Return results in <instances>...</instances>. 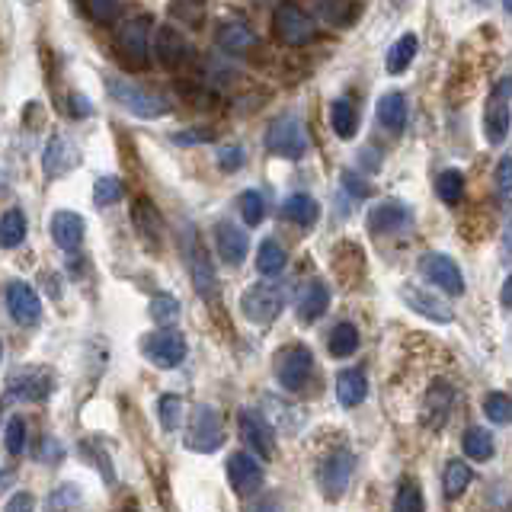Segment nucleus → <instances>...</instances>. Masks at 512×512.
<instances>
[{
	"instance_id": "obj_58",
	"label": "nucleus",
	"mask_w": 512,
	"mask_h": 512,
	"mask_svg": "<svg viewBox=\"0 0 512 512\" xmlns=\"http://www.w3.org/2000/svg\"><path fill=\"white\" fill-rule=\"evenodd\" d=\"M0 356H4V343H0Z\"/></svg>"
},
{
	"instance_id": "obj_24",
	"label": "nucleus",
	"mask_w": 512,
	"mask_h": 512,
	"mask_svg": "<svg viewBox=\"0 0 512 512\" xmlns=\"http://www.w3.org/2000/svg\"><path fill=\"white\" fill-rule=\"evenodd\" d=\"M368 398V382L359 368H346L337 375V400L343 407H359Z\"/></svg>"
},
{
	"instance_id": "obj_13",
	"label": "nucleus",
	"mask_w": 512,
	"mask_h": 512,
	"mask_svg": "<svg viewBox=\"0 0 512 512\" xmlns=\"http://www.w3.org/2000/svg\"><path fill=\"white\" fill-rule=\"evenodd\" d=\"M7 311H10V317H13L16 323H23V327L38 323V317H42V301H38V295L32 291L29 282H10Z\"/></svg>"
},
{
	"instance_id": "obj_30",
	"label": "nucleus",
	"mask_w": 512,
	"mask_h": 512,
	"mask_svg": "<svg viewBox=\"0 0 512 512\" xmlns=\"http://www.w3.org/2000/svg\"><path fill=\"white\" fill-rule=\"evenodd\" d=\"M26 214L20 208H10L7 214H0V250H13L26 240Z\"/></svg>"
},
{
	"instance_id": "obj_1",
	"label": "nucleus",
	"mask_w": 512,
	"mask_h": 512,
	"mask_svg": "<svg viewBox=\"0 0 512 512\" xmlns=\"http://www.w3.org/2000/svg\"><path fill=\"white\" fill-rule=\"evenodd\" d=\"M106 93L113 97V103H119L125 113L138 115V119H161L164 113H170V103L161 93H151L115 74H106Z\"/></svg>"
},
{
	"instance_id": "obj_20",
	"label": "nucleus",
	"mask_w": 512,
	"mask_h": 512,
	"mask_svg": "<svg viewBox=\"0 0 512 512\" xmlns=\"http://www.w3.org/2000/svg\"><path fill=\"white\" fill-rule=\"evenodd\" d=\"M509 125L512 113L506 106V97L503 93H493L487 103V113H483V135H487L490 145H503L506 135H509Z\"/></svg>"
},
{
	"instance_id": "obj_21",
	"label": "nucleus",
	"mask_w": 512,
	"mask_h": 512,
	"mask_svg": "<svg viewBox=\"0 0 512 512\" xmlns=\"http://www.w3.org/2000/svg\"><path fill=\"white\" fill-rule=\"evenodd\" d=\"M451 400H455V390H451L449 382L432 384L426 394V404H423V423H426L429 429L445 426V420H449V413H451Z\"/></svg>"
},
{
	"instance_id": "obj_28",
	"label": "nucleus",
	"mask_w": 512,
	"mask_h": 512,
	"mask_svg": "<svg viewBox=\"0 0 512 512\" xmlns=\"http://www.w3.org/2000/svg\"><path fill=\"white\" fill-rule=\"evenodd\" d=\"M404 301L413 307V311H420L423 317H429V321H439V323L451 321V307H445L442 301L432 298V295H426V291H420V289H404Z\"/></svg>"
},
{
	"instance_id": "obj_56",
	"label": "nucleus",
	"mask_w": 512,
	"mask_h": 512,
	"mask_svg": "<svg viewBox=\"0 0 512 512\" xmlns=\"http://www.w3.org/2000/svg\"><path fill=\"white\" fill-rule=\"evenodd\" d=\"M503 247H506V253H512V222L506 224V234H503Z\"/></svg>"
},
{
	"instance_id": "obj_32",
	"label": "nucleus",
	"mask_w": 512,
	"mask_h": 512,
	"mask_svg": "<svg viewBox=\"0 0 512 512\" xmlns=\"http://www.w3.org/2000/svg\"><path fill=\"white\" fill-rule=\"evenodd\" d=\"M356 349H359V330L352 327V323H337L333 333H330V356L349 359Z\"/></svg>"
},
{
	"instance_id": "obj_37",
	"label": "nucleus",
	"mask_w": 512,
	"mask_h": 512,
	"mask_svg": "<svg viewBox=\"0 0 512 512\" xmlns=\"http://www.w3.org/2000/svg\"><path fill=\"white\" fill-rule=\"evenodd\" d=\"M147 311H151V321L157 327H170V323L180 321V301L173 295H154Z\"/></svg>"
},
{
	"instance_id": "obj_52",
	"label": "nucleus",
	"mask_w": 512,
	"mask_h": 512,
	"mask_svg": "<svg viewBox=\"0 0 512 512\" xmlns=\"http://www.w3.org/2000/svg\"><path fill=\"white\" fill-rule=\"evenodd\" d=\"M68 113L74 115V119H87V115H90V100H87L84 93H74L68 100Z\"/></svg>"
},
{
	"instance_id": "obj_22",
	"label": "nucleus",
	"mask_w": 512,
	"mask_h": 512,
	"mask_svg": "<svg viewBox=\"0 0 512 512\" xmlns=\"http://www.w3.org/2000/svg\"><path fill=\"white\" fill-rule=\"evenodd\" d=\"M214 234H218V253H222V260L231 263V266H240L247 256V247H250L244 231H240L238 224L222 222L214 228Z\"/></svg>"
},
{
	"instance_id": "obj_19",
	"label": "nucleus",
	"mask_w": 512,
	"mask_h": 512,
	"mask_svg": "<svg viewBox=\"0 0 512 512\" xmlns=\"http://www.w3.org/2000/svg\"><path fill=\"white\" fill-rule=\"evenodd\" d=\"M154 52L161 55V62L167 64V68H183V64L189 62L192 48L183 32L173 29V26H164V29H157V46H154Z\"/></svg>"
},
{
	"instance_id": "obj_57",
	"label": "nucleus",
	"mask_w": 512,
	"mask_h": 512,
	"mask_svg": "<svg viewBox=\"0 0 512 512\" xmlns=\"http://www.w3.org/2000/svg\"><path fill=\"white\" fill-rule=\"evenodd\" d=\"M503 4H506V10H509V13H512V0H503Z\"/></svg>"
},
{
	"instance_id": "obj_5",
	"label": "nucleus",
	"mask_w": 512,
	"mask_h": 512,
	"mask_svg": "<svg viewBox=\"0 0 512 512\" xmlns=\"http://www.w3.org/2000/svg\"><path fill=\"white\" fill-rule=\"evenodd\" d=\"M151 16H135L129 23L119 26L115 32V42H119V52L125 55V62L131 68H147L151 64Z\"/></svg>"
},
{
	"instance_id": "obj_44",
	"label": "nucleus",
	"mask_w": 512,
	"mask_h": 512,
	"mask_svg": "<svg viewBox=\"0 0 512 512\" xmlns=\"http://www.w3.org/2000/svg\"><path fill=\"white\" fill-rule=\"evenodd\" d=\"M394 509L398 512H413V509H423V493H420V487L413 481H407V483H400V490H398V499H394Z\"/></svg>"
},
{
	"instance_id": "obj_54",
	"label": "nucleus",
	"mask_w": 512,
	"mask_h": 512,
	"mask_svg": "<svg viewBox=\"0 0 512 512\" xmlns=\"http://www.w3.org/2000/svg\"><path fill=\"white\" fill-rule=\"evenodd\" d=\"M32 506H36V499H32L29 493H16V497H10L7 509L16 512V509H32Z\"/></svg>"
},
{
	"instance_id": "obj_15",
	"label": "nucleus",
	"mask_w": 512,
	"mask_h": 512,
	"mask_svg": "<svg viewBox=\"0 0 512 512\" xmlns=\"http://www.w3.org/2000/svg\"><path fill=\"white\" fill-rule=\"evenodd\" d=\"M71 167H77V147L71 145L64 135L55 131V135L48 138L46 154H42V170H46L48 180H58V176H64Z\"/></svg>"
},
{
	"instance_id": "obj_34",
	"label": "nucleus",
	"mask_w": 512,
	"mask_h": 512,
	"mask_svg": "<svg viewBox=\"0 0 512 512\" xmlns=\"http://www.w3.org/2000/svg\"><path fill=\"white\" fill-rule=\"evenodd\" d=\"M461 449H465V455L471 461H487L490 455H493V439H490L487 429L474 426V429H467L465 439H461Z\"/></svg>"
},
{
	"instance_id": "obj_53",
	"label": "nucleus",
	"mask_w": 512,
	"mask_h": 512,
	"mask_svg": "<svg viewBox=\"0 0 512 512\" xmlns=\"http://www.w3.org/2000/svg\"><path fill=\"white\" fill-rule=\"evenodd\" d=\"M497 183H499V189H503V192H512V154L499 161V167H497Z\"/></svg>"
},
{
	"instance_id": "obj_43",
	"label": "nucleus",
	"mask_w": 512,
	"mask_h": 512,
	"mask_svg": "<svg viewBox=\"0 0 512 512\" xmlns=\"http://www.w3.org/2000/svg\"><path fill=\"white\" fill-rule=\"evenodd\" d=\"M467 483H471V467L465 461H449V467H445V493L449 497H461Z\"/></svg>"
},
{
	"instance_id": "obj_29",
	"label": "nucleus",
	"mask_w": 512,
	"mask_h": 512,
	"mask_svg": "<svg viewBox=\"0 0 512 512\" xmlns=\"http://www.w3.org/2000/svg\"><path fill=\"white\" fill-rule=\"evenodd\" d=\"M416 48H420V38L413 36V32L400 36L398 42L390 46L388 58H384V68H388V74H404V71L413 64V58H416Z\"/></svg>"
},
{
	"instance_id": "obj_2",
	"label": "nucleus",
	"mask_w": 512,
	"mask_h": 512,
	"mask_svg": "<svg viewBox=\"0 0 512 512\" xmlns=\"http://www.w3.org/2000/svg\"><path fill=\"white\" fill-rule=\"evenodd\" d=\"M266 147L275 157H285V161H301L311 147L307 141V129L298 115H279L266 131Z\"/></svg>"
},
{
	"instance_id": "obj_31",
	"label": "nucleus",
	"mask_w": 512,
	"mask_h": 512,
	"mask_svg": "<svg viewBox=\"0 0 512 512\" xmlns=\"http://www.w3.org/2000/svg\"><path fill=\"white\" fill-rule=\"evenodd\" d=\"M218 46L228 48V52H247L250 46H256V36L244 23H224L218 29Z\"/></svg>"
},
{
	"instance_id": "obj_3",
	"label": "nucleus",
	"mask_w": 512,
	"mask_h": 512,
	"mask_svg": "<svg viewBox=\"0 0 512 512\" xmlns=\"http://www.w3.org/2000/svg\"><path fill=\"white\" fill-rule=\"evenodd\" d=\"M285 307V285L282 282H256L240 295V311H244L247 321L260 323H273Z\"/></svg>"
},
{
	"instance_id": "obj_9",
	"label": "nucleus",
	"mask_w": 512,
	"mask_h": 512,
	"mask_svg": "<svg viewBox=\"0 0 512 512\" xmlns=\"http://www.w3.org/2000/svg\"><path fill=\"white\" fill-rule=\"evenodd\" d=\"M55 375L46 368H23L16 372L7 382V398L10 400H23V404H36V400H46L52 394Z\"/></svg>"
},
{
	"instance_id": "obj_36",
	"label": "nucleus",
	"mask_w": 512,
	"mask_h": 512,
	"mask_svg": "<svg viewBox=\"0 0 512 512\" xmlns=\"http://www.w3.org/2000/svg\"><path fill=\"white\" fill-rule=\"evenodd\" d=\"M436 192L445 206H458L461 196H465V173H458V170H445V173L439 176Z\"/></svg>"
},
{
	"instance_id": "obj_51",
	"label": "nucleus",
	"mask_w": 512,
	"mask_h": 512,
	"mask_svg": "<svg viewBox=\"0 0 512 512\" xmlns=\"http://www.w3.org/2000/svg\"><path fill=\"white\" fill-rule=\"evenodd\" d=\"M343 186H346V192H352V196H356V199H365L368 192H372V189L365 186V180H359V176L349 173V170L343 173Z\"/></svg>"
},
{
	"instance_id": "obj_23",
	"label": "nucleus",
	"mask_w": 512,
	"mask_h": 512,
	"mask_svg": "<svg viewBox=\"0 0 512 512\" xmlns=\"http://www.w3.org/2000/svg\"><path fill=\"white\" fill-rule=\"evenodd\" d=\"M131 218H135L138 234H141L145 240H151V247L161 244V238H164V222H161V212L154 208L151 199H138L135 208H131Z\"/></svg>"
},
{
	"instance_id": "obj_11",
	"label": "nucleus",
	"mask_w": 512,
	"mask_h": 512,
	"mask_svg": "<svg viewBox=\"0 0 512 512\" xmlns=\"http://www.w3.org/2000/svg\"><path fill=\"white\" fill-rule=\"evenodd\" d=\"M186 256H189V273H192V285H196V291H199V298L206 301H214V295H218V275H214L212 269V260H208L206 247L199 244V240L186 238Z\"/></svg>"
},
{
	"instance_id": "obj_39",
	"label": "nucleus",
	"mask_w": 512,
	"mask_h": 512,
	"mask_svg": "<svg viewBox=\"0 0 512 512\" xmlns=\"http://www.w3.org/2000/svg\"><path fill=\"white\" fill-rule=\"evenodd\" d=\"M317 13L333 26H346L352 23V16H356V4L349 0H317Z\"/></svg>"
},
{
	"instance_id": "obj_47",
	"label": "nucleus",
	"mask_w": 512,
	"mask_h": 512,
	"mask_svg": "<svg viewBox=\"0 0 512 512\" xmlns=\"http://www.w3.org/2000/svg\"><path fill=\"white\" fill-rule=\"evenodd\" d=\"M218 167H222L224 173H238V170L244 167V147L224 145L222 151H218Z\"/></svg>"
},
{
	"instance_id": "obj_25",
	"label": "nucleus",
	"mask_w": 512,
	"mask_h": 512,
	"mask_svg": "<svg viewBox=\"0 0 512 512\" xmlns=\"http://www.w3.org/2000/svg\"><path fill=\"white\" fill-rule=\"evenodd\" d=\"M330 307V289L323 282H307L305 291H301V298H298V317L305 323L317 321L323 311Z\"/></svg>"
},
{
	"instance_id": "obj_48",
	"label": "nucleus",
	"mask_w": 512,
	"mask_h": 512,
	"mask_svg": "<svg viewBox=\"0 0 512 512\" xmlns=\"http://www.w3.org/2000/svg\"><path fill=\"white\" fill-rule=\"evenodd\" d=\"M90 16L103 26L115 23L119 20V4L115 0H90Z\"/></svg>"
},
{
	"instance_id": "obj_27",
	"label": "nucleus",
	"mask_w": 512,
	"mask_h": 512,
	"mask_svg": "<svg viewBox=\"0 0 512 512\" xmlns=\"http://www.w3.org/2000/svg\"><path fill=\"white\" fill-rule=\"evenodd\" d=\"M378 122L388 131H404L407 125V100L404 93H384L378 100Z\"/></svg>"
},
{
	"instance_id": "obj_16",
	"label": "nucleus",
	"mask_w": 512,
	"mask_h": 512,
	"mask_svg": "<svg viewBox=\"0 0 512 512\" xmlns=\"http://www.w3.org/2000/svg\"><path fill=\"white\" fill-rule=\"evenodd\" d=\"M410 222H413L410 208L398 199H388L372 208V214H368V231H372V234H394V231H404Z\"/></svg>"
},
{
	"instance_id": "obj_50",
	"label": "nucleus",
	"mask_w": 512,
	"mask_h": 512,
	"mask_svg": "<svg viewBox=\"0 0 512 512\" xmlns=\"http://www.w3.org/2000/svg\"><path fill=\"white\" fill-rule=\"evenodd\" d=\"M62 455H64V449H62V445H58V439H55V436H46V439H42V449H38V458L48 461V465H55V461H62Z\"/></svg>"
},
{
	"instance_id": "obj_38",
	"label": "nucleus",
	"mask_w": 512,
	"mask_h": 512,
	"mask_svg": "<svg viewBox=\"0 0 512 512\" xmlns=\"http://www.w3.org/2000/svg\"><path fill=\"white\" fill-rule=\"evenodd\" d=\"M122 192H125V186L119 176H100L97 186H93V202H97V208H109L122 199Z\"/></svg>"
},
{
	"instance_id": "obj_14",
	"label": "nucleus",
	"mask_w": 512,
	"mask_h": 512,
	"mask_svg": "<svg viewBox=\"0 0 512 512\" xmlns=\"http://www.w3.org/2000/svg\"><path fill=\"white\" fill-rule=\"evenodd\" d=\"M240 436H244V442L250 445V451L256 455V458H273L275 451V442H273V429H269V423L263 420L256 410H244L240 413Z\"/></svg>"
},
{
	"instance_id": "obj_35",
	"label": "nucleus",
	"mask_w": 512,
	"mask_h": 512,
	"mask_svg": "<svg viewBox=\"0 0 512 512\" xmlns=\"http://www.w3.org/2000/svg\"><path fill=\"white\" fill-rule=\"evenodd\" d=\"M256 269L263 275H279L285 269V250L282 244H275V240H263L260 244V253H256Z\"/></svg>"
},
{
	"instance_id": "obj_7",
	"label": "nucleus",
	"mask_w": 512,
	"mask_h": 512,
	"mask_svg": "<svg viewBox=\"0 0 512 512\" xmlns=\"http://www.w3.org/2000/svg\"><path fill=\"white\" fill-rule=\"evenodd\" d=\"M141 352H145L147 362H154L157 368H176V365H183L189 346H186L183 333L161 330V333H147V337L141 340Z\"/></svg>"
},
{
	"instance_id": "obj_33",
	"label": "nucleus",
	"mask_w": 512,
	"mask_h": 512,
	"mask_svg": "<svg viewBox=\"0 0 512 512\" xmlns=\"http://www.w3.org/2000/svg\"><path fill=\"white\" fill-rule=\"evenodd\" d=\"M330 125L337 131L340 138H352L356 135V125H359V115H356V106L349 100H337L330 106Z\"/></svg>"
},
{
	"instance_id": "obj_46",
	"label": "nucleus",
	"mask_w": 512,
	"mask_h": 512,
	"mask_svg": "<svg viewBox=\"0 0 512 512\" xmlns=\"http://www.w3.org/2000/svg\"><path fill=\"white\" fill-rule=\"evenodd\" d=\"M7 451L10 455H23L26 451V423L20 416L7 423Z\"/></svg>"
},
{
	"instance_id": "obj_12",
	"label": "nucleus",
	"mask_w": 512,
	"mask_h": 512,
	"mask_svg": "<svg viewBox=\"0 0 512 512\" xmlns=\"http://www.w3.org/2000/svg\"><path fill=\"white\" fill-rule=\"evenodd\" d=\"M352 471H356V458H352L349 451H333L330 458H323L321 465V487L323 493H327L330 499L343 497V490L349 487V477Z\"/></svg>"
},
{
	"instance_id": "obj_40",
	"label": "nucleus",
	"mask_w": 512,
	"mask_h": 512,
	"mask_svg": "<svg viewBox=\"0 0 512 512\" xmlns=\"http://www.w3.org/2000/svg\"><path fill=\"white\" fill-rule=\"evenodd\" d=\"M483 413L490 416V423H512V398L509 394H499V390H490L487 398H483Z\"/></svg>"
},
{
	"instance_id": "obj_26",
	"label": "nucleus",
	"mask_w": 512,
	"mask_h": 512,
	"mask_svg": "<svg viewBox=\"0 0 512 512\" xmlns=\"http://www.w3.org/2000/svg\"><path fill=\"white\" fill-rule=\"evenodd\" d=\"M282 214L289 218V222L301 224V228H311V224L321 218V206H317L307 192H295V196H289V199H285Z\"/></svg>"
},
{
	"instance_id": "obj_6",
	"label": "nucleus",
	"mask_w": 512,
	"mask_h": 512,
	"mask_svg": "<svg viewBox=\"0 0 512 512\" xmlns=\"http://www.w3.org/2000/svg\"><path fill=\"white\" fill-rule=\"evenodd\" d=\"M273 29H275V36L282 38L285 46H291V48L307 46V42L317 36V26H314V20L301 7H295V4H282V7L275 10Z\"/></svg>"
},
{
	"instance_id": "obj_10",
	"label": "nucleus",
	"mask_w": 512,
	"mask_h": 512,
	"mask_svg": "<svg viewBox=\"0 0 512 512\" xmlns=\"http://www.w3.org/2000/svg\"><path fill=\"white\" fill-rule=\"evenodd\" d=\"M228 481L231 490L247 497V493H256L263 487V465L253 451H234L228 458Z\"/></svg>"
},
{
	"instance_id": "obj_4",
	"label": "nucleus",
	"mask_w": 512,
	"mask_h": 512,
	"mask_svg": "<svg viewBox=\"0 0 512 512\" xmlns=\"http://www.w3.org/2000/svg\"><path fill=\"white\" fill-rule=\"evenodd\" d=\"M224 445V420L212 404H199L192 410V423L186 429V449L212 455Z\"/></svg>"
},
{
	"instance_id": "obj_42",
	"label": "nucleus",
	"mask_w": 512,
	"mask_h": 512,
	"mask_svg": "<svg viewBox=\"0 0 512 512\" xmlns=\"http://www.w3.org/2000/svg\"><path fill=\"white\" fill-rule=\"evenodd\" d=\"M157 413H161V426L167 429V432L180 429V423H183V398L164 394V398L157 400Z\"/></svg>"
},
{
	"instance_id": "obj_45",
	"label": "nucleus",
	"mask_w": 512,
	"mask_h": 512,
	"mask_svg": "<svg viewBox=\"0 0 512 512\" xmlns=\"http://www.w3.org/2000/svg\"><path fill=\"white\" fill-rule=\"evenodd\" d=\"M71 506H80V493H77L74 483H62L48 497V509H71Z\"/></svg>"
},
{
	"instance_id": "obj_55",
	"label": "nucleus",
	"mask_w": 512,
	"mask_h": 512,
	"mask_svg": "<svg viewBox=\"0 0 512 512\" xmlns=\"http://www.w3.org/2000/svg\"><path fill=\"white\" fill-rule=\"evenodd\" d=\"M499 298H503V305H506V307H512V275H509V279H506L503 295H499Z\"/></svg>"
},
{
	"instance_id": "obj_49",
	"label": "nucleus",
	"mask_w": 512,
	"mask_h": 512,
	"mask_svg": "<svg viewBox=\"0 0 512 512\" xmlns=\"http://www.w3.org/2000/svg\"><path fill=\"white\" fill-rule=\"evenodd\" d=\"M214 131L208 129H186L180 135H173V145H202V141H212Z\"/></svg>"
},
{
	"instance_id": "obj_18",
	"label": "nucleus",
	"mask_w": 512,
	"mask_h": 512,
	"mask_svg": "<svg viewBox=\"0 0 512 512\" xmlns=\"http://www.w3.org/2000/svg\"><path fill=\"white\" fill-rule=\"evenodd\" d=\"M84 234H87V224L77 212H58L52 218V240L62 247L64 253L80 250V244H84Z\"/></svg>"
},
{
	"instance_id": "obj_8",
	"label": "nucleus",
	"mask_w": 512,
	"mask_h": 512,
	"mask_svg": "<svg viewBox=\"0 0 512 512\" xmlns=\"http://www.w3.org/2000/svg\"><path fill=\"white\" fill-rule=\"evenodd\" d=\"M314 372V356L307 346H289V349L279 356V365H275V378L285 390H301L307 384Z\"/></svg>"
},
{
	"instance_id": "obj_41",
	"label": "nucleus",
	"mask_w": 512,
	"mask_h": 512,
	"mask_svg": "<svg viewBox=\"0 0 512 512\" xmlns=\"http://www.w3.org/2000/svg\"><path fill=\"white\" fill-rule=\"evenodd\" d=\"M240 218H244L250 228H256V224L266 218V202H263V192L260 189L240 192Z\"/></svg>"
},
{
	"instance_id": "obj_17",
	"label": "nucleus",
	"mask_w": 512,
	"mask_h": 512,
	"mask_svg": "<svg viewBox=\"0 0 512 512\" xmlns=\"http://www.w3.org/2000/svg\"><path fill=\"white\" fill-rule=\"evenodd\" d=\"M423 273H426L429 282L439 285V289L449 291V295H461V291H465V279H461L458 266H455L449 256H442V253L426 256V260H423Z\"/></svg>"
}]
</instances>
